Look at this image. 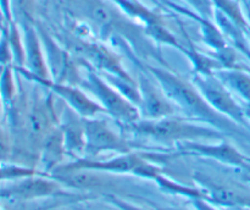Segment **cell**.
<instances>
[{
	"label": "cell",
	"mask_w": 250,
	"mask_h": 210,
	"mask_svg": "<svg viewBox=\"0 0 250 210\" xmlns=\"http://www.w3.org/2000/svg\"><path fill=\"white\" fill-rule=\"evenodd\" d=\"M151 76L156 80L158 84L166 94V97L180 107L186 116L194 121H202L209 126L220 129L224 133H236L238 127L234 121L217 112L209 103L205 100L202 93L193 83L187 82L166 68L158 66H146Z\"/></svg>",
	"instance_id": "cell-1"
},
{
	"label": "cell",
	"mask_w": 250,
	"mask_h": 210,
	"mask_svg": "<svg viewBox=\"0 0 250 210\" xmlns=\"http://www.w3.org/2000/svg\"><path fill=\"white\" fill-rule=\"evenodd\" d=\"M127 129L137 136L146 137L161 143H183L217 139L222 141L225 133L212 126L194 124L190 120L177 116L163 119H143L125 125Z\"/></svg>",
	"instance_id": "cell-2"
},
{
	"label": "cell",
	"mask_w": 250,
	"mask_h": 210,
	"mask_svg": "<svg viewBox=\"0 0 250 210\" xmlns=\"http://www.w3.org/2000/svg\"><path fill=\"white\" fill-rule=\"evenodd\" d=\"M80 87L88 90L98 100L106 114L116 119L124 125L136 122L142 119L141 110L131 100L112 87L109 82H105L94 68L88 65L84 76L81 77Z\"/></svg>",
	"instance_id": "cell-3"
},
{
	"label": "cell",
	"mask_w": 250,
	"mask_h": 210,
	"mask_svg": "<svg viewBox=\"0 0 250 210\" xmlns=\"http://www.w3.org/2000/svg\"><path fill=\"white\" fill-rule=\"evenodd\" d=\"M193 180L202 188L207 202L219 208L247 207L250 208V185L238 181L216 178L211 175L197 171Z\"/></svg>",
	"instance_id": "cell-4"
},
{
	"label": "cell",
	"mask_w": 250,
	"mask_h": 210,
	"mask_svg": "<svg viewBox=\"0 0 250 210\" xmlns=\"http://www.w3.org/2000/svg\"><path fill=\"white\" fill-rule=\"evenodd\" d=\"M192 83L217 112L229 117L236 124L247 126L243 105L236 102L231 90L216 76L193 73Z\"/></svg>",
	"instance_id": "cell-5"
},
{
	"label": "cell",
	"mask_w": 250,
	"mask_h": 210,
	"mask_svg": "<svg viewBox=\"0 0 250 210\" xmlns=\"http://www.w3.org/2000/svg\"><path fill=\"white\" fill-rule=\"evenodd\" d=\"M85 132L84 158L95 159L105 151L119 154L131 153V146L117 134L105 120L94 117H82Z\"/></svg>",
	"instance_id": "cell-6"
},
{
	"label": "cell",
	"mask_w": 250,
	"mask_h": 210,
	"mask_svg": "<svg viewBox=\"0 0 250 210\" xmlns=\"http://www.w3.org/2000/svg\"><path fill=\"white\" fill-rule=\"evenodd\" d=\"M61 183L44 173L29 176L14 181V183L0 188V199L27 202L62 194Z\"/></svg>",
	"instance_id": "cell-7"
},
{
	"label": "cell",
	"mask_w": 250,
	"mask_h": 210,
	"mask_svg": "<svg viewBox=\"0 0 250 210\" xmlns=\"http://www.w3.org/2000/svg\"><path fill=\"white\" fill-rule=\"evenodd\" d=\"M177 148L182 154L214 159L225 165L244 171L248 173V177L250 176V161L248 160V156L243 155L236 147L226 141H221L217 144L203 143V142H183V143L177 144Z\"/></svg>",
	"instance_id": "cell-8"
},
{
	"label": "cell",
	"mask_w": 250,
	"mask_h": 210,
	"mask_svg": "<svg viewBox=\"0 0 250 210\" xmlns=\"http://www.w3.org/2000/svg\"><path fill=\"white\" fill-rule=\"evenodd\" d=\"M23 29V44H24V67H14L23 75L27 80L32 78H41V80H50L48 63L43 50L39 32L32 22H23L21 23Z\"/></svg>",
	"instance_id": "cell-9"
},
{
	"label": "cell",
	"mask_w": 250,
	"mask_h": 210,
	"mask_svg": "<svg viewBox=\"0 0 250 210\" xmlns=\"http://www.w3.org/2000/svg\"><path fill=\"white\" fill-rule=\"evenodd\" d=\"M146 159L131 151V153L127 154H120L119 156H115V158L109 159V160H97V159L89 158L76 159V160L71 161V163L60 165L54 171H67L84 168V170L98 171V172L132 173V175L137 176V172L146 164Z\"/></svg>",
	"instance_id": "cell-10"
},
{
	"label": "cell",
	"mask_w": 250,
	"mask_h": 210,
	"mask_svg": "<svg viewBox=\"0 0 250 210\" xmlns=\"http://www.w3.org/2000/svg\"><path fill=\"white\" fill-rule=\"evenodd\" d=\"M139 92H141V115L144 119H163L172 116L176 112V105L166 97L160 85H156L144 73H139L138 80Z\"/></svg>",
	"instance_id": "cell-11"
},
{
	"label": "cell",
	"mask_w": 250,
	"mask_h": 210,
	"mask_svg": "<svg viewBox=\"0 0 250 210\" xmlns=\"http://www.w3.org/2000/svg\"><path fill=\"white\" fill-rule=\"evenodd\" d=\"M31 81L39 83L41 85L55 93L58 97L65 100L68 106L73 111L77 112L81 117H94L97 114L105 112L99 103L90 99L82 89L75 87L73 84L55 82L53 80H41V78H32Z\"/></svg>",
	"instance_id": "cell-12"
},
{
	"label": "cell",
	"mask_w": 250,
	"mask_h": 210,
	"mask_svg": "<svg viewBox=\"0 0 250 210\" xmlns=\"http://www.w3.org/2000/svg\"><path fill=\"white\" fill-rule=\"evenodd\" d=\"M53 117V107L49 105L48 100L38 98L32 104L24 119L27 142L32 148H38V150L41 151L45 137L55 128Z\"/></svg>",
	"instance_id": "cell-13"
},
{
	"label": "cell",
	"mask_w": 250,
	"mask_h": 210,
	"mask_svg": "<svg viewBox=\"0 0 250 210\" xmlns=\"http://www.w3.org/2000/svg\"><path fill=\"white\" fill-rule=\"evenodd\" d=\"M75 50L82 55L83 61L89 63V66L97 68L104 75H112L125 80H133L122 66L121 61L114 53L98 43H81Z\"/></svg>",
	"instance_id": "cell-14"
},
{
	"label": "cell",
	"mask_w": 250,
	"mask_h": 210,
	"mask_svg": "<svg viewBox=\"0 0 250 210\" xmlns=\"http://www.w3.org/2000/svg\"><path fill=\"white\" fill-rule=\"evenodd\" d=\"M67 156L63 142V133L61 126L55 127L44 139L39 151V160L42 165V172L50 175L56 168L61 165Z\"/></svg>",
	"instance_id": "cell-15"
},
{
	"label": "cell",
	"mask_w": 250,
	"mask_h": 210,
	"mask_svg": "<svg viewBox=\"0 0 250 210\" xmlns=\"http://www.w3.org/2000/svg\"><path fill=\"white\" fill-rule=\"evenodd\" d=\"M67 110V120L61 125L63 133V142L67 156L76 159L84 158L85 154V132L82 117L77 112Z\"/></svg>",
	"instance_id": "cell-16"
},
{
	"label": "cell",
	"mask_w": 250,
	"mask_h": 210,
	"mask_svg": "<svg viewBox=\"0 0 250 210\" xmlns=\"http://www.w3.org/2000/svg\"><path fill=\"white\" fill-rule=\"evenodd\" d=\"M50 177L60 182L62 186L76 189H93V188H100L104 183V180L98 175V171L84 170V168H77V170L67 171H54L50 173Z\"/></svg>",
	"instance_id": "cell-17"
},
{
	"label": "cell",
	"mask_w": 250,
	"mask_h": 210,
	"mask_svg": "<svg viewBox=\"0 0 250 210\" xmlns=\"http://www.w3.org/2000/svg\"><path fill=\"white\" fill-rule=\"evenodd\" d=\"M229 90L238 94L246 103H250V72L243 70H222L214 73Z\"/></svg>",
	"instance_id": "cell-18"
},
{
	"label": "cell",
	"mask_w": 250,
	"mask_h": 210,
	"mask_svg": "<svg viewBox=\"0 0 250 210\" xmlns=\"http://www.w3.org/2000/svg\"><path fill=\"white\" fill-rule=\"evenodd\" d=\"M111 1L115 2L125 15L142 22V23H144V26L154 23V22L164 21L161 15L148 9L146 5L139 2L138 0H111Z\"/></svg>",
	"instance_id": "cell-19"
},
{
	"label": "cell",
	"mask_w": 250,
	"mask_h": 210,
	"mask_svg": "<svg viewBox=\"0 0 250 210\" xmlns=\"http://www.w3.org/2000/svg\"><path fill=\"white\" fill-rule=\"evenodd\" d=\"M159 187L164 190V192L168 193V194L173 195H181V197H186L188 199H205V194L199 187H190V186L182 185L180 182L171 180V178L166 177L163 175V172L159 173L155 178H154Z\"/></svg>",
	"instance_id": "cell-20"
},
{
	"label": "cell",
	"mask_w": 250,
	"mask_h": 210,
	"mask_svg": "<svg viewBox=\"0 0 250 210\" xmlns=\"http://www.w3.org/2000/svg\"><path fill=\"white\" fill-rule=\"evenodd\" d=\"M193 19L197 20L200 24V31H202L203 41L207 45L214 49L215 51L220 50V49L225 48L227 45L226 38H225L224 33L221 29L217 27L216 23L212 22V20L205 19V17L199 16V15H192L189 14Z\"/></svg>",
	"instance_id": "cell-21"
},
{
	"label": "cell",
	"mask_w": 250,
	"mask_h": 210,
	"mask_svg": "<svg viewBox=\"0 0 250 210\" xmlns=\"http://www.w3.org/2000/svg\"><path fill=\"white\" fill-rule=\"evenodd\" d=\"M182 53L192 61L193 63V73L198 75H214L215 71L222 70V65L216 58H210V56L204 55L193 46L189 48H183Z\"/></svg>",
	"instance_id": "cell-22"
},
{
	"label": "cell",
	"mask_w": 250,
	"mask_h": 210,
	"mask_svg": "<svg viewBox=\"0 0 250 210\" xmlns=\"http://www.w3.org/2000/svg\"><path fill=\"white\" fill-rule=\"evenodd\" d=\"M215 9L231 20L236 26H238L244 33L250 31V23L244 16L238 0H212Z\"/></svg>",
	"instance_id": "cell-23"
},
{
	"label": "cell",
	"mask_w": 250,
	"mask_h": 210,
	"mask_svg": "<svg viewBox=\"0 0 250 210\" xmlns=\"http://www.w3.org/2000/svg\"><path fill=\"white\" fill-rule=\"evenodd\" d=\"M14 65L1 66L0 70V94L2 105L6 110L12 106L16 99V83L14 78Z\"/></svg>",
	"instance_id": "cell-24"
},
{
	"label": "cell",
	"mask_w": 250,
	"mask_h": 210,
	"mask_svg": "<svg viewBox=\"0 0 250 210\" xmlns=\"http://www.w3.org/2000/svg\"><path fill=\"white\" fill-rule=\"evenodd\" d=\"M144 33H146V36H148L149 38H151L154 42L159 44H165V45L172 46V48L178 49L181 51L185 48L177 41V38L171 33V31L166 27L164 21L154 22V23L144 26Z\"/></svg>",
	"instance_id": "cell-25"
},
{
	"label": "cell",
	"mask_w": 250,
	"mask_h": 210,
	"mask_svg": "<svg viewBox=\"0 0 250 210\" xmlns=\"http://www.w3.org/2000/svg\"><path fill=\"white\" fill-rule=\"evenodd\" d=\"M7 27H9V41L12 56H14L15 67H24L26 56H24L23 36H21V32H20L19 24L16 21L9 22Z\"/></svg>",
	"instance_id": "cell-26"
},
{
	"label": "cell",
	"mask_w": 250,
	"mask_h": 210,
	"mask_svg": "<svg viewBox=\"0 0 250 210\" xmlns=\"http://www.w3.org/2000/svg\"><path fill=\"white\" fill-rule=\"evenodd\" d=\"M43 173L28 165L16 163H0V181H17L29 176ZM45 175V173H44Z\"/></svg>",
	"instance_id": "cell-27"
},
{
	"label": "cell",
	"mask_w": 250,
	"mask_h": 210,
	"mask_svg": "<svg viewBox=\"0 0 250 210\" xmlns=\"http://www.w3.org/2000/svg\"><path fill=\"white\" fill-rule=\"evenodd\" d=\"M14 65L11 46L9 41V27L7 22L0 24V66Z\"/></svg>",
	"instance_id": "cell-28"
},
{
	"label": "cell",
	"mask_w": 250,
	"mask_h": 210,
	"mask_svg": "<svg viewBox=\"0 0 250 210\" xmlns=\"http://www.w3.org/2000/svg\"><path fill=\"white\" fill-rule=\"evenodd\" d=\"M14 156V144L9 133L0 127V163H9Z\"/></svg>",
	"instance_id": "cell-29"
},
{
	"label": "cell",
	"mask_w": 250,
	"mask_h": 210,
	"mask_svg": "<svg viewBox=\"0 0 250 210\" xmlns=\"http://www.w3.org/2000/svg\"><path fill=\"white\" fill-rule=\"evenodd\" d=\"M185 1L190 5L199 16L210 20L214 19L215 6L212 0H185Z\"/></svg>",
	"instance_id": "cell-30"
},
{
	"label": "cell",
	"mask_w": 250,
	"mask_h": 210,
	"mask_svg": "<svg viewBox=\"0 0 250 210\" xmlns=\"http://www.w3.org/2000/svg\"><path fill=\"white\" fill-rule=\"evenodd\" d=\"M105 200L119 210H146V209H143V208L138 207V205L132 204V203L127 202V200L121 199V198L116 197V195L111 194V193L105 194Z\"/></svg>",
	"instance_id": "cell-31"
},
{
	"label": "cell",
	"mask_w": 250,
	"mask_h": 210,
	"mask_svg": "<svg viewBox=\"0 0 250 210\" xmlns=\"http://www.w3.org/2000/svg\"><path fill=\"white\" fill-rule=\"evenodd\" d=\"M0 14H1L2 20L7 23L14 21L11 11V0H0Z\"/></svg>",
	"instance_id": "cell-32"
},
{
	"label": "cell",
	"mask_w": 250,
	"mask_h": 210,
	"mask_svg": "<svg viewBox=\"0 0 250 210\" xmlns=\"http://www.w3.org/2000/svg\"><path fill=\"white\" fill-rule=\"evenodd\" d=\"M190 202H192V205L195 210H220L219 207H215L214 204L204 199H193Z\"/></svg>",
	"instance_id": "cell-33"
},
{
	"label": "cell",
	"mask_w": 250,
	"mask_h": 210,
	"mask_svg": "<svg viewBox=\"0 0 250 210\" xmlns=\"http://www.w3.org/2000/svg\"><path fill=\"white\" fill-rule=\"evenodd\" d=\"M153 210H192L187 207H158Z\"/></svg>",
	"instance_id": "cell-34"
},
{
	"label": "cell",
	"mask_w": 250,
	"mask_h": 210,
	"mask_svg": "<svg viewBox=\"0 0 250 210\" xmlns=\"http://www.w3.org/2000/svg\"><path fill=\"white\" fill-rule=\"evenodd\" d=\"M243 107H244V115H246V119L250 121V103H246Z\"/></svg>",
	"instance_id": "cell-35"
},
{
	"label": "cell",
	"mask_w": 250,
	"mask_h": 210,
	"mask_svg": "<svg viewBox=\"0 0 250 210\" xmlns=\"http://www.w3.org/2000/svg\"><path fill=\"white\" fill-rule=\"evenodd\" d=\"M224 210H250V208H247V207H233V208H225Z\"/></svg>",
	"instance_id": "cell-36"
},
{
	"label": "cell",
	"mask_w": 250,
	"mask_h": 210,
	"mask_svg": "<svg viewBox=\"0 0 250 210\" xmlns=\"http://www.w3.org/2000/svg\"><path fill=\"white\" fill-rule=\"evenodd\" d=\"M243 54L247 56V58H248V60L250 61V49H248V50H246V51H243Z\"/></svg>",
	"instance_id": "cell-37"
},
{
	"label": "cell",
	"mask_w": 250,
	"mask_h": 210,
	"mask_svg": "<svg viewBox=\"0 0 250 210\" xmlns=\"http://www.w3.org/2000/svg\"><path fill=\"white\" fill-rule=\"evenodd\" d=\"M2 107H4V105H2V100H1V94H0V114H1V111H2Z\"/></svg>",
	"instance_id": "cell-38"
},
{
	"label": "cell",
	"mask_w": 250,
	"mask_h": 210,
	"mask_svg": "<svg viewBox=\"0 0 250 210\" xmlns=\"http://www.w3.org/2000/svg\"><path fill=\"white\" fill-rule=\"evenodd\" d=\"M247 7H248V21H249V23H250V7H249L248 4H247Z\"/></svg>",
	"instance_id": "cell-39"
},
{
	"label": "cell",
	"mask_w": 250,
	"mask_h": 210,
	"mask_svg": "<svg viewBox=\"0 0 250 210\" xmlns=\"http://www.w3.org/2000/svg\"><path fill=\"white\" fill-rule=\"evenodd\" d=\"M247 181H248V183H249V185H250V176H249L248 178H247Z\"/></svg>",
	"instance_id": "cell-40"
},
{
	"label": "cell",
	"mask_w": 250,
	"mask_h": 210,
	"mask_svg": "<svg viewBox=\"0 0 250 210\" xmlns=\"http://www.w3.org/2000/svg\"><path fill=\"white\" fill-rule=\"evenodd\" d=\"M115 209H116V208H115ZM77 210H87V209H77ZM116 210H119V209H116Z\"/></svg>",
	"instance_id": "cell-41"
},
{
	"label": "cell",
	"mask_w": 250,
	"mask_h": 210,
	"mask_svg": "<svg viewBox=\"0 0 250 210\" xmlns=\"http://www.w3.org/2000/svg\"><path fill=\"white\" fill-rule=\"evenodd\" d=\"M243 2H244V4H247V0H243Z\"/></svg>",
	"instance_id": "cell-42"
},
{
	"label": "cell",
	"mask_w": 250,
	"mask_h": 210,
	"mask_svg": "<svg viewBox=\"0 0 250 210\" xmlns=\"http://www.w3.org/2000/svg\"><path fill=\"white\" fill-rule=\"evenodd\" d=\"M0 210H2V209H1V207H0Z\"/></svg>",
	"instance_id": "cell-43"
},
{
	"label": "cell",
	"mask_w": 250,
	"mask_h": 210,
	"mask_svg": "<svg viewBox=\"0 0 250 210\" xmlns=\"http://www.w3.org/2000/svg\"><path fill=\"white\" fill-rule=\"evenodd\" d=\"M0 17H1V15H0ZM1 20H2V17H1Z\"/></svg>",
	"instance_id": "cell-44"
},
{
	"label": "cell",
	"mask_w": 250,
	"mask_h": 210,
	"mask_svg": "<svg viewBox=\"0 0 250 210\" xmlns=\"http://www.w3.org/2000/svg\"><path fill=\"white\" fill-rule=\"evenodd\" d=\"M248 160H249V161H250V158H248Z\"/></svg>",
	"instance_id": "cell-45"
},
{
	"label": "cell",
	"mask_w": 250,
	"mask_h": 210,
	"mask_svg": "<svg viewBox=\"0 0 250 210\" xmlns=\"http://www.w3.org/2000/svg\"><path fill=\"white\" fill-rule=\"evenodd\" d=\"M0 15H1V14H0Z\"/></svg>",
	"instance_id": "cell-46"
}]
</instances>
